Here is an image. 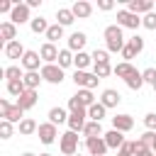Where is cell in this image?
<instances>
[{
    "mask_svg": "<svg viewBox=\"0 0 156 156\" xmlns=\"http://www.w3.org/2000/svg\"><path fill=\"white\" fill-rule=\"evenodd\" d=\"M102 37H105V49L110 54H122V49L127 46V39H124V32L119 24H107Z\"/></svg>",
    "mask_w": 156,
    "mask_h": 156,
    "instance_id": "1",
    "label": "cell"
},
{
    "mask_svg": "<svg viewBox=\"0 0 156 156\" xmlns=\"http://www.w3.org/2000/svg\"><path fill=\"white\" fill-rule=\"evenodd\" d=\"M0 117L2 119H7V122H12V124H20L22 119H24V110L17 105V102H10V100H0Z\"/></svg>",
    "mask_w": 156,
    "mask_h": 156,
    "instance_id": "2",
    "label": "cell"
},
{
    "mask_svg": "<svg viewBox=\"0 0 156 156\" xmlns=\"http://www.w3.org/2000/svg\"><path fill=\"white\" fill-rule=\"evenodd\" d=\"M39 73H41V78H44L46 83H51V85H61L63 78H66V73H63V68H61L58 63H44Z\"/></svg>",
    "mask_w": 156,
    "mask_h": 156,
    "instance_id": "3",
    "label": "cell"
},
{
    "mask_svg": "<svg viewBox=\"0 0 156 156\" xmlns=\"http://www.w3.org/2000/svg\"><path fill=\"white\" fill-rule=\"evenodd\" d=\"M58 149L63 156H76L78 154V134L76 132H63L58 136Z\"/></svg>",
    "mask_w": 156,
    "mask_h": 156,
    "instance_id": "4",
    "label": "cell"
},
{
    "mask_svg": "<svg viewBox=\"0 0 156 156\" xmlns=\"http://www.w3.org/2000/svg\"><path fill=\"white\" fill-rule=\"evenodd\" d=\"M73 83H76L78 88L95 90V88H98V83H100V78H98L93 71H76V73H73Z\"/></svg>",
    "mask_w": 156,
    "mask_h": 156,
    "instance_id": "5",
    "label": "cell"
},
{
    "mask_svg": "<svg viewBox=\"0 0 156 156\" xmlns=\"http://www.w3.org/2000/svg\"><path fill=\"white\" fill-rule=\"evenodd\" d=\"M117 24H119L122 29H139V27H141V17L134 15V12H129V10L124 7V10L117 12Z\"/></svg>",
    "mask_w": 156,
    "mask_h": 156,
    "instance_id": "6",
    "label": "cell"
},
{
    "mask_svg": "<svg viewBox=\"0 0 156 156\" xmlns=\"http://www.w3.org/2000/svg\"><path fill=\"white\" fill-rule=\"evenodd\" d=\"M37 136H39L41 144H54L56 136H61V134H58V127H56V124H51V122H41L39 129H37Z\"/></svg>",
    "mask_w": 156,
    "mask_h": 156,
    "instance_id": "7",
    "label": "cell"
},
{
    "mask_svg": "<svg viewBox=\"0 0 156 156\" xmlns=\"http://www.w3.org/2000/svg\"><path fill=\"white\" fill-rule=\"evenodd\" d=\"M22 68H24V73H29V71H41V66H44V61H41V56H39V51H32V49H27V54L22 56Z\"/></svg>",
    "mask_w": 156,
    "mask_h": 156,
    "instance_id": "8",
    "label": "cell"
},
{
    "mask_svg": "<svg viewBox=\"0 0 156 156\" xmlns=\"http://www.w3.org/2000/svg\"><path fill=\"white\" fill-rule=\"evenodd\" d=\"M68 132H80L83 134V129H85V124H88V110H80V112H71L68 115Z\"/></svg>",
    "mask_w": 156,
    "mask_h": 156,
    "instance_id": "9",
    "label": "cell"
},
{
    "mask_svg": "<svg viewBox=\"0 0 156 156\" xmlns=\"http://www.w3.org/2000/svg\"><path fill=\"white\" fill-rule=\"evenodd\" d=\"M154 7H156V2H154V0H127V10H129V12H134V15H139V17H144V15L154 12Z\"/></svg>",
    "mask_w": 156,
    "mask_h": 156,
    "instance_id": "10",
    "label": "cell"
},
{
    "mask_svg": "<svg viewBox=\"0 0 156 156\" xmlns=\"http://www.w3.org/2000/svg\"><path fill=\"white\" fill-rule=\"evenodd\" d=\"M10 22H12V24L32 22V17H29V5H27V2H15V10L10 12Z\"/></svg>",
    "mask_w": 156,
    "mask_h": 156,
    "instance_id": "11",
    "label": "cell"
},
{
    "mask_svg": "<svg viewBox=\"0 0 156 156\" xmlns=\"http://www.w3.org/2000/svg\"><path fill=\"white\" fill-rule=\"evenodd\" d=\"M85 149H88V156H107V144L102 136L85 139Z\"/></svg>",
    "mask_w": 156,
    "mask_h": 156,
    "instance_id": "12",
    "label": "cell"
},
{
    "mask_svg": "<svg viewBox=\"0 0 156 156\" xmlns=\"http://www.w3.org/2000/svg\"><path fill=\"white\" fill-rule=\"evenodd\" d=\"M2 54H5V58H10V61H15V58H20V61H22V56L27 54V49L22 46V41H20V39H15V41H10V44H5V46H2Z\"/></svg>",
    "mask_w": 156,
    "mask_h": 156,
    "instance_id": "13",
    "label": "cell"
},
{
    "mask_svg": "<svg viewBox=\"0 0 156 156\" xmlns=\"http://www.w3.org/2000/svg\"><path fill=\"white\" fill-rule=\"evenodd\" d=\"M15 39H17V24H12L10 20L0 22V44L5 46L10 41H15Z\"/></svg>",
    "mask_w": 156,
    "mask_h": 156,
    "instance_id": "14",
    "label": "cell"
},
{
    "mask_svg": "<svg viewBox=\"0 0 156 156\" xmlns=\"http://www.w3.org/2000/svg\"><path fill=\"white\" fill-rule=\"evenodd\" d=\"M66 41H68V44H66V49H71L73 54H78V51H83V49H85V44H88V34H85V32H73Z\"/></svg>",
    "mask_w": 156,
    "mask_h": 156,
    "instance_id": "15",
    "label": "cell"
},
{
    "mask_svg": "<svg viewBox=\"0 0 156 156\" xmlns=\"http://www.w3.org/2000/svg\"><path fill=\"white\" fill-rule=\"evenodd\" d=\"M58 46L56 44H49V41H44L41 46H39V56H41V61L44 63H56L58 61Z\"/></svg>",
    "mask_w": 156,
    "mask_h": 156,
    "instance_id": "16",
    "label": "cell"
},
{
    "mask_svg": "<svg viewBox=\"0 0 156 156\" xmlns=\"http://www.w3.org/2000/svg\"><path fill=\"white\" fill-rule=\"evenodd\" d=\"M112 129H117V132H122V134L132 132V129H134V117H132V115H115V117H112Z\"/></svg>",
    "mask_w": 156,
    "mask_h": 156,
    "instance_id": "17",
    "label": "cell"
},
{
    "mask_svg": "<svg viewBox=\"0 0 156 156\" xmlns=\"http://www.w3.org/2000/svg\"><path fill=\"white\" fill-rule=\"evenodd\" d=\"M100 102H102L107 110H112V107H117V105L122 102V95H119L115 88H105L102 95H100Z\"/></svg>",
    "mask_w": 156,
    "mask_h": 156,
    "instance_id": "18",
    "label": "cell"
},
{
    "mask_svg": "<svg viewBox=\"0 0 156 156\" xmlns=\"http://www.w3.org/2000/svg\"><path fill=\"white\" fill-rule=\"evenodd\" d=\"M102 139H105L107 149H117V151H119V149H122V144L127 141V139H124V134H122V132H117V129L105 132V134H102Z\"/></svg>",
    "mask_w": 156,
    "mask_h": 156,
    "instance_id": "19",
    "label": "cell"
},
{
    "mask_svg": "<svg viewBox=\"0 0 156 156\" xmlns=\"http://www.w3.org/2000/svg\"><path fill=\"white\" fill-rule=\"evenodd\" d=\"M71 10H73L76 20H88V17L93 15V5H90L88 0H76V2L71 5Z\"/></svg>",
    "mask_w": 156,
    "mask_h": 156,
    "instance_id": "20",
    "label": "cell"
},
{
    "mask_svg": "<svg viewBox=\"0 0 156 156\" xmlns=\"http://www.w3.org/2000/svg\"><path fill=\"white\" fill-rule=\"evenodd\" d=\"M37 100H39V93H37V90H24V93H22L15 102H17V105L27 112V110H32V107L37 105Z\"/></svg>",
    "mask_w": 156,
    "mask_h": 156,
    "instance_id": "21",
    "label": "cell"
},
{
    "mask_svg": "<svg viewBox=\"0 0 156 156\" xmlns=\"http://www.w3.org/2000/svg\"><path fill=\"white\" fill-rule=\"evenodd\" d=\"M73 66H76V71H88V68L93 66V54L78 51V54L73 56Z\"/></svg>",
    "mask_w": 156,
    "mask_h": 156,
    "instance_id": "22",
    "label": "cell"
},
{
    "mask_svg": "<svg viewBox=\"0 0 156 156\" xmlns=\"http://www.w3.org/2000/svg\"><path fill=\"white\" fill-rule=\"evenodd\" d=\"M68 115H71V112H68V110H63V107H51L46 117H49V122H51V124H56V127H58V124L68 122Z\"/></svg>",
    "mask_w": 156,
    "mask_h": 156,
    "instance_id": "23",
    "label": "cell"
},
{
    "mask_svg": "<svg viewBox=\"0 0 156 156\" xmlns=\"http://www.w3.org/2000/svg\"><path fill=\"white\" fill-rule=\"evenodd\" d=\"M56 22H58L61 27H68V24H73V22H76V15H73V10H71V7H58V10H56Z\"/></svg>",
    "mask_w": 156,
    "mask_h": 156,
    "instance_id": "24",
    "label": "cell"
},
{
    "mask_svg": "<svg viewBox=\"0 0 156 156\" xmlns=\"http://www.w3.org/2000/svg\"><path fill=\"white\" fill-rule=\"evenodd\" d=\"M105 117H107V107H105L100 100H98L93 107H88V119H93V122H102Z\"/></svg>",
    "mask_w": 156,
    "mask_h": 156,
    "instance_id": "25",
    "label": "cell"
},
{
    "mask_svg": "<svg viewBox=\"0 0 156 156\" xmlns=\"http://www.w3.org/2000/svg\"><path fill=\"white\" fill-rule=\"evenodd\" d=\"M49 22H46V17H41V15H37V17H32V22H29V29L34 32V34H46L49 32Z\"/></svg>",
    "mask_w": 156,
    "mask_h": 156,
    "instance_id": "26",
    "label": "cell"
},
{
    "mask_svg": "<svg viewBox=\"0 0 156 156\" xmlns=\"http://www.w3.org/2000/svg\"><path fill=\"white\" fill-rule=\"evenodd\" d=\"M134 73H136V68H134L132 63H127V61H119V63L115 66V76H117V78H122V80L132 78Z\"/></svg>",
    "mask_w": 156,
    "mask_h": 156,
    "instance_id": "27",
    "label": "cell"
},
{
    "mask_svg": "<svg viewBox=\"0 0 156 156\" xmlns=\"http://www.w3.org/2000/svg\"><path fill=\"white\" fill-rule=\"evenodd\" d=\"M24 85H27V90H39V85H41V73L39 71H29V73H24Z\"/></svg>",
    "mask_w": 156,
    "mask_h": 156,
    "instance_id": "28",
    "label": "cell"
},
{
    "mask_svg": "<svg viewBox=\"0 0 156 156\" xmlns=\"http://www.w3.org/2000/svg\"><path fill=\"white\" fill-rule=\"evenodd\" d=\"M76 98H78V102L88 110V107H93L98 100H95V93L93 90H85V88H78V93H76Z\"/></svg>",
    "mask_w": 156,
    "mask_h": 156,
    "instance_id": "29",
    "label": "cell"
},
{
    "mask_svg": "<svg viewBox=\"0 0 156 156\" xmlns=\"http://www.w3.org/2000/svg\"><path fill=\"white\" fill-rule=\"evenodd\" d=\"M17 129H20V134L22 136H32V134H37V129H39V124L32 119V117H24L20 124H17Z\"/></svg>",
    "mask_w": 156,
    "mask_h": 156,
    "instance_id": "30",
    "label": "cell"
},
{
    "mask_svg": "<svg viewBox=\"0 0 156 156\" xmlns=\"http://www.w3.org/2000/svg\"><path fill=\"white\" fill-rule=\"evenodd\" d=\"M2 78H7V83L10 80H22L24 78V68H20L17 63H12V66L2 68Z\"/></svg>",
    "mask_w": 156,
    "mask_h": 156,
    "instance_id": "31",
    "label": "cell"
},
{
    "mask_svg": "<svg viewBox=\"0 0 156 156\" xmlns=\"http://www.w3.org/2000/svg\"><path fill=\"white\" fill-rule=\"evenodd\" d=\"M63 29H66V27H61L58 22H54V24L49 27V32L44 34V37H46V41H49V44H56L58 39H63Z\"/></svg>",
    "mask_w": 156,
    "mask_h": 156,
    "instance_id": "32",
    "label": "cell"
},
{
    "mask_svg": "<svg viewBox=\"0 0 156 156\" xmlns=\"http://www.w3.org/2000/svg\"><path fill=\"white\" fill-rule=\"evenodd\" d=\"M83 136H85V139L102 136V124H100V122H93V119H88V124H85V129H83Z\"/></svg>",
    "mask_w": 156,
    "mask_h": 156,
    "instance_id": "33",
    "label": "cell"
},
{
    "mask_svg": "<svg viewBox=\"0 0 156 156\" xmlns=\"http://www.w3.org/2000/svg\"><path fill=\"white\" fill-rule=\"evenodd\" d=\"M73 56H76V54H73L71 49H61V51H58V61H56V63L66 71V68H71V66H73Z\"/></svg>",
    "mask_w": 156,
    "mask_h": 156,
    "instance_id": "34",
    "label": "cell"
},
{
    "mask_svg": "<svg viewBox=\"0 0 156 156\" xmlns=\"http://www.w3.org/2000/svg\"><path fill=\"white\" fill-rule=\"evenodd\" d=\"M93 73L102 80V78H107L110 73H115V66H110V63H93Z\"/></svg>",
    "mask_w": 156,
    "mask_h": 156,
    "instance_id": "35",
    "label": "cell"
},
{
    "mask_svg": "<svg viewBox=\"0 0 156 156\" xmlns=\"http://www.w3.org/2000/svg\"><path fill=\"white\" fill-rule=\"evenodd\" d=\"M24 90H27L24 80H10V83H7V93H10L12 98H20V95H22Z\"/></svg>",
    "mask_w": 156,
    "mask_h": 156,
    "instance_id": "36",
    "label": "cell"
},
{
    "mask_svg": "<svg viewBox=\"0 0 156 156\" xmlns=\"http://www.w3.org/2000/svg\"><path fill=\"white\" fill-rule=\"evenodd\" d=\"M127 44H129V46L134 49V54H136V56H139V54L144 51V39H141L139 34H132V37L127 39Z\"/></svg>",
    "mask_w": 156,
    "mask_h": 156,
    "instance_id": "37",
    "label": "cell"
},
{
    "mask_svg": "<svg viewBox=\"0 0 156 156\" xmlns=\"http://www.w3.org/2000/svg\"><path fill=\"white\" fill-rule=\"evenodd\" d=\"M124 83H127V88H132V90H139V88L144 85V76H141V71H136V73H134L132 78H127Z\"/></svg>",
    "mask_w": 156,
    "mask_h": 156,
    "instance_id": "38",
    "label": "cell"
},
{
    "mask_svg": "<svg viewBox=\"0 0 156 156\" xmlns=\"http://www.w3.org/2000/svg\"><path fill=\"white\" fill-rule=\"evenodd\" d=\"M15 134V124L7 119H0V139H10Z\"/></svg>",
    "mask_w": 156,
    "mask_h": 156,
    "instance_id": "39",
    "label": "cell"
},
{
    "mask_svg": "<svg viewBox=\"0 0 156 156\" xmlns=\"http://www.w3.org/2000/svg\"><path fill=\"white\" fill-rule=\"evenodd\" d=\"M93 63H110V51L107 49H95L93 51Z\"/></svg>",
    "mask_w": 156,
    "mask_h": 156,
    "instance_id": "40",
    "label": "cell"
},
{
    "mask_svg": "<svg viewBox=\"0 0 156 156\" xmlns=\"http://www.w3.org/2000/svg\"><path fill=\"white\" fill-rule=\"evenodd\" d=\"M141 27H144V29H151V32L156 29V10L141 17Z\"/></svg>",
    "mask_w": 156,
    "mask_h": 156,
    "instance_id": "41",
    "label": "cell"
},
{
    "mask_svg": "<svg viewBox=\"0 0 156 156\" xmlns=\"http://www.w3.org/2000/svg\"><path fill=\"white\" fill-rule=\"evenodd\" d=\"M141 76H144V83H149V85H154V83H156V68H154V66L144 68V71H141Z\"/></svg>",
    "mask_w": 156,
    "mask_h": 156,
    "instance_id": "42",
    "label": "cell"
},
{
    "mask_svg": "<svg viewBox=\"0 0 156 156\" xmlns=\"http://www.w3.org/2000/svg\"><path fill=\"white\" fill-rule=\"evenodd\" d=\"M144 127H146L149 132H156V112L144 115Z\"/></svg>",
    "mask_w": 156,
    "mask_h": 156,
    "instance_id": "43",
    "label": "cell"
},
{
    "mask_svg": "<svg viewBox=\"0 0 156 156\" xmlns=\"http://www.w3.org/2000/svg\"><path fill=\"white\" fill-rule=\"evenodd\" d=\"M80 110H85V107L78 102L76 95H71V98H68V112H80Z\"/></svg>",
    "mask_w": 156,
    "mask_h": 156,
    "instance_id": "44",
    "label": "cell"
},
{
    "mask_svg": "<svg viewBox=\"0 0 156 156\" xmlns=\"http://www.w3.org/2000/svg\"><path fill=\"white\" fill-rule=\"evenodd\" d=\"M139 139H141V141H144V144L151 149V146H154V141H156V132H149V129H146V132H144Z\"/></svg>",
    "mask_w": 156,
    "mask_h": 156,
    "instance_id": "45",
    "label": "cell"
},
{
    "mask_svg": "<svg viewBox=\"0 0 156 156\" xmlns=\"http://www.w3.org/2000/svg\"><path fill=\"white\" fill-rule=\"evenodd\" d=\"M134 56H136V54H134V49H132V46L127 44V46L122 49V58H124L127 63H132V58H134Z\"/></svg>",
    "mask_w": 156,
    "mask_h": 156,
    "instance_id": "46",
    "label": "cell"
},
{
    "mask_svg": "<svg viewBox=\"0 0 156 156\" xmlns=\"http://www.w3.org/2000/svg\"><path fill=\"white\" fill-rule=\"evenodd\" d=\"M12 10H15V2L12 0H0V12H7L10 15Z\"/></svg>",
    "mask_w": 156,
    "mask_h": 156,
    "instance_id": "47",
    "label": "cell"
},
{
    "mask_svg": "<svg viewBox=\"0 0 156 156\" xmlns=\"http://www.w3.org/2000/svg\"><path fill=\"white\" fill-rule=\"evenodd\" d=\"M115 7V2L112 0H98V10H102V12H110Z\"/></svg>",
    "mask_w": 156,
    "mask_h": 156,
    "instance_id": "48",
    "label": "cell"
},
{
    "mask_svg": "<svg viewBox=\"0 0 156 156\" xmlns=\"http://www.w3.org/2000/svg\"><path fill=\"white\" fill-rule=\"evenodd\" d=\"M119 151H124V154H132V141H124ZM132 156H134V154H132Z\"/></svg>",
    "mask_w": 156,
    "mask_h": 156,
    "instance_id": "49",
    "label": "cell"
},
{
    "mask_svg": "<svg viewBox=\"0 0 156 156\" xmlns=\"http://www.w3.org/2000/svg\"><path fill=\"white\" fill-rule=\"evenodd\" d=\"M27 5H29V10H32V7H39L41 0H27Z\"/></svg>",
    "mask_w": 156,
    "mask_h": 156,
    "instance_id": "50",
    "label": "cell"
},
{
    "mask_svg": "<svg viewBox=\"0 0 156 156\" xmlns=\"http://www.w3.org/2000/svg\"><path fill=\"white\" fill-rule=\"evenodd\" d=\"M139 156H156V154H154V151H151V149H146V151H141V154H139Z\"/></svg>",
    "mask_w": 156,
    "mask_h": 156,
    "instance_id": "51",
    "label": "cell"
},
{
    "mask_svg": "<svg viewBox=\"0 0 156 156\" xmlns=\"http://www.w3.org/2000/svg\"><path fill=\"white\" fill-rule=\"evenodd\" d=\"M117 156H132V154H124V151H117Z\"/></svg>",
    "mask_w": 156,
    "mask_h": 156,
    "instance_id": "52",
    "label": "cell"
},
{
    "mask_svg": "<svg viewBox=\"0 0 156 156\" xmlns=\"http://www.w3.org/2000/svg\"><path fill=\"white\" fill-rule=\"evenodd\" d=\"M22 156H37V154H32V151H24V154H22Z\"/></svg>",
    "mask_w": 156,
    "mask_h": 156,
    "instance_id": "53",
    "label": "cell"
},
{
    "mask_svg": "<svg viewBox=\"0 0 156 156\" xmlns=\"http://www.w3.org/2000/svg\"><path fill=\"white\" fill-rule=\"evenodd\" d=\"M151 151H154V154H156V141H154V146H151Z\"/></svg>",
    "mask_w": 156,
    "mask_h": 156,
    "instance_id": "54",
    "label": "cell"
},
{
    "mask_svg": "<svg viewBox=\"0 0 156 156\" xmlns=\"http://www.w3.org/2000/svg\"><path fill=\"white\" fill-rule=\"evenodd\" d=\"M151 88H154V93H156V83H154V85H151Z\"/></svg>",
    "mask_w": 156,
    "mask_h": 156,
    "instance_id": "55",
    "label": "cell"
},
{
    "mask_svg": "<svg viewBox=\"0 0 156 156\" xmlns=\"http://www.w3.org/2000/svg\"><path fill=\"white\" fill-rule=\"evenodd\" d=\"M39 156H51V154H39Z\"/></svg>",
    "mask_w": 156,
    "mask_h": 156,
    "instance_id": "56",
    "label": "cell"
},
{
    "mask_svg": "<svg viewBox=\"0 0 156 156\" xmlns=\"http://www.w3.org/2000/svg\"><path fill=\"white\" fill-rule=\"evenodd\" d=\"M76 156H83V154H76Z\"/></svg>",
    "mask_w": 156,
    "mask_h": 156,
    "instance_id": "57",
    "label": "cell"
}]
</instances>
